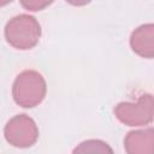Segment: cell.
<instances>
[{"mask_svg": "<svg viewBox=\"0 0 154 154\" xmlns=\"http://www.w3.org/2000/svg\"><path fill=\"white\" fill-rule=\"evenodd\" d=\"M46 81L41 73L25 70L17 76L12 88L14 101L22 107H35L46 96Z\"/></svg>", "mask_w": 154, "mask_h": 154, "instance_id": "2", "label": "cell"}, {"mask_svg": "<svg viewBox=\"0 0 154 154\" xmlns=\"http://www.w3.org/2000/svg\"><path fill=\"white\" fill-rule=\"evenodd\" d=\"M116 117L129 126L147 125L153 120L154 97L150 94H143L136 102H120L114 108Z\"/></svg>", "mask_w": 154, "mask_h": 154, "instance_id": "3", "label": "cell"}, {"mask_svg": "<svg viewBox=\"0 0 154 154\" xmlns=\"http://www.w3.org/2000/svg\"><path fill=\"white\" fill-rule=\"evenodd\" d=\"M6 141L18 148L31 147L38 138V129L35 122L26 114H18L6 124L4 129Z\"/></svg>", "mask_w": 154, "mask_h": 154, "instance_id": "4", "label": "cell"}, {"mask_svg": "<svg viewBox=\"0 0 154 154\" xmlns=\"http://www.w3.org/2000/svg\"><path fill=\"white\" fill-rule=\"evenodd\" d=\"M128 154H154V129L130 131L124 138Z\"/></svg>", "mask_w": 154, "mask_h": 154, "instance_id": "5", "label": "cell"}, {"mask_svg": "<svg viewBox=\"0 0 154 154\" xmlns=\"http://www.w3.org/2000/svg\"><path fill=\"white\" fill-rule=\"evenodd\" d=\"M51 2L48 1H37V0H28V1H22V5L30 11H40L42 8H45L46 6H48Z\"/></svg>", "mask_w": 154, "mask_h": 154, "instance_id": "8", "label": "cell"}, {"mask_svg": "<svg viewBox=\"0 0 154 154\" xmlns=\"http://www.w3.org/2000/svg\"><path fill=\"white\" fill-rule=\"evenodd\" d=\"M132 51L143 58H154V24H143L130 36Z\"/></svg>", "mask_w": 154, "mask_h": 154, "instance_id": "6", "label": "cell"}, {"mask_svg": "<svg viewBox=\"0 0 154 154\" xmlns=\"http://www.w3.org/2000/svg\"><path fill=\"white\" fill-rule=\"evenodd\" d=\"M41 26L35 17L18 14L10 19L5 26L6 41L17 49H30L37 45Z\"/></svg>", "mask_w": 154, "mask_h": 154, "instance_id": "1", "label": "cell"}, {"mask_svg": "<svg viewBox=\"0 0 154 154\" xmlns=\"http://www.w3.org/2000/svg\"><path fill=\"white\" fill-rule=\"evenodd\" d=\"M72 154H114L108 143L102 140H85L75 147Z\"/></svg>", "mask_w": 154, "mask_h": 154, "instance_id": "7", "label": "cell"}]
</instances>
